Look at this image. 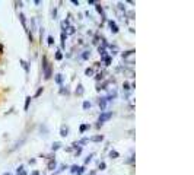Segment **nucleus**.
<instances>
[{
	"label": "nucleus",
	"instance_id": "4be33fe9",
	"mask_svg": "<svg viewBox=\"0 0 194 175\" xmlns=\"http://www.w3.org/2000/svg\"><path fill=\"white\" fill-rule=\"evenodd\" d=\"M24 142H25V137H22V140H19V142H18V143H16L15 146L12 147V150H15V149H18V147H20V144L24 143Z\"/></svg>",
	"mask_w": 194,
	"mask_h": 175
},
{
	"label": "nucleus",
	"instance_id": "5701e85b",
	"mask_svg": "<svg viewBox=\"0 0 194 175\" xmlns=\"http://www.w3.org/2000/svg\"><path fill=\"white\" fill-rule=\"evenodd\" d=\"M82 107H83V109H85V111H88V109L91 108V102H89V101H85Z\"/></svg>",
	"mask_w": 194,
	"mask_h": 175
},
{
	"label": "nucleus",
	"instance_id": "b1692460",
	"mask_svg": "<svg viewBox=\"0 0 194 175\" xmlns=\"http://www.w3.org/2000/svg\"><path fill=\"white\" fill-rule=\"evenodd\" d=\"M79 168H80V166H77V165H73V166L70 168V172H73V174H77Z\"/></svg>",
	"mask_w": 194,
	"mask_h": 175
},
{
	"label": "nucleus",
	"instance_id": "9b49d317",
	"mask_svg": "<svg viewBox=\"0 0 194 175\" xmlns=\"http://www.w3.org/2000/svg\"><path fill=\"white\" fill-rule=\"evenodd\" d=\"M91 142H102V140H104V136H102V134H97V136H93V137H91Z\"/></svg>",
	"mask_w": 194,
	"mask_h": 175
},
{
	"label": "nucleus",
	"instance_id": "0eeeda50",
	"mask_svg": "<svg viewBox=\"0 0 194 175\" xmlns=\"http://www.w3.org/2000/svg\"><path fill=\"white\" fill-rule=\"evenodd\" d=\"M75 93H76L77 96H82V95L85 93V89H83V85H82V83H79V85H77V88H76V91H75Z\"/></svg>",
	"mask_w": 194,
	"mask_h": 175
},
{
	"label": "nucleus",
	"instance_id": "6e6552de",
	"mask_svg": "<svg viewBox=\"0 0 194 175\" xmlns=\"http://www.w3.org/2000/svg\"><path fill=\"white\" fill-rule=\"evenodd\" d=\"M93 75H95V69H93V67H88L86 70H85V76L92 77Z\"/></svg>",
	"mask_w": 194,
	"mask_h": 175
},
{
	"label": "nucleus",
	"instance_id": "c9c22d12",
	"mask_svg": "<svg viewBox=\"0 0 194 175\" xmlns=\"http://www.w3.org/2000/svg\"><path fill=\"white\" fill-rule=\"evenodd\" d=\"M118 9H120V11H124V13H126V7H124L123 3H118Z\"/></svg>",
	"mask_w": 194,
	"mask_h": 175
},
{
	"label": "nucleus",
	"instance_id": "f704fd0d",
	"mask_svg": "<svg viewBox=\"0 0 194 175\" xmlns=\"http://www.w3.org/2000/svg\"><path fill=\"white\" fill-rule=\"evenodd\" d=\"M40 36H41V42H42V36H44V28H40Z\"/></svg>",
	"mask_w": 194,
	"mask_h": 175
},
{
	"label": "nucleus",
	"instance_id": "7ed1b4c3",
	"mask_svg": "<svg viewBox=\"0 0 194 175\" xmlns=\"http://www.w3.org/2000/svg\"><path fill=\"white\" fill-rule=\"evenodd\" d=\"M108 25H110V28H111L112 34H118V26H117L115 22H114V21H108Z\"/></svg>",
	"mask_w": 194,
	"mask_h": 175
},
{
	"label": "nucleus",
	"instance_id": "39448f33",
	"mask_svg": "<svg viewBox=\"0 0 194 175\" xmlns=\"http://www.w3.org/2000/svg\"><path fill=\"white\" fill-rule=\"evenodd\" d=\"M60 136L61 137H67V136H69V127H67V126H61Z\"/></svg>",
	"mask_w": 194,
	"mask_h": 175
},
{
	"label": "nucleus",
	"instance_id": "2eb2a0df",
	"mask_svg": "<svg viewBox=\"0 0 194 175\" xmlns=\"http://www.w3.org/2000/svg\"><path fill=\"white\" fill-rule=\"evenodd\" d=\"M20 66H22V67H24V69H25L26 75H28V73H29V66H28V63H26L25 60H20Z\"/></svg>",
	"mask_w": 194,
	"mask_h": 175
},
{
	"label": "nucleus",
	"instance_id": "423d86ee",
	"mask_svg": "<svg viewBox=\"0 0 194 175\" xmlns=\"http://www.w3.org/2000/svg\"><path fill=\"white\" fill-rule=\"evenodd\" d=\"M19 21H20V23H22V26H24V29L28 31V26H26V18H25L24 13H19Z\"/></svg>",
	"mask_w": 194,
	"mask_h": 175
},
{
	"label": "nucleus",
	"instance_id": "c85d7f7f",
	"mask_svg": "<svg viewBox=\"0 0 194 175\" xmlns=\"http://www.w3.org/2000/svg\"><path fill=\"white\" fill-rule=\"evenodd\" d=\"M42 91H44V88H40V89H38V91L35 92V95H34V96H35V98H38V96L41 95V93H42Z\"/></svg>",
	"mask_w": 194,
	"mask_h": 175
},
{
	"label": "nucleus",
	"instance_id": "7c9ffc66",
	"mask_svg": "<svg viewBox=\"0 0 194 175\" xmlns=\"http://www.w3.org/2000/svg\"><path fill=\"white\" fill-rule=\"evenodd\" d=\"M67 29H69V34H75V32H76V29H75V26H69Z\"/></svg>",
	"mask_w": 194,
	"mask_h": 175
},
{
	"label": "nucleus",
	"instance_id": "a878e982",
	"mask_svg": "<svg viewBox=\"0 0 194 175\" xmlns=\"http://www.w3.org/2000/svg\"><path fill=\"white\" fill-rule=\"evenodd\" d=\"M61 58H63V54H61V51H57L56 53V60H57V62H60Z\"/></svg>",
	"mask_w": 194,
	"mask_h": 175
},
{
	"label": "nucleus",
	"instance_id": "20e7f679",
	"mask_svg": "<svg viewBox=\"0 0 194 175\" xmlns=\"http://www.w3.org/2000/svg\"><path fill=\"white\" fill-rule=\"evenodd\" d=\"M98 104H99V108H101V113H105V107H107V101H105V96H104V98H99Z\"/></svg>",
	"mask_w": 194,
	"mask_h": 175
},
{
	"label": "nucleus",
	"instance_id": "58836bf2",
	"mask_svg": "<svg viewBox=\"0 0 194 175\" xmlns=\"http://www.w3.org/2000/svg\"><path fill=\"white\" fill-rule=\"evenodd\" d=\"M128 16H130V19H134V12L130 11V12H128Z\"/></svg>",
	"mask_w": 194,
	"mask_h": 175
},
{
	"label": "nucleus",
	"instance_id": "473e14b6",
	"mask_svg": "<svg viewBox=\"0 0 194 175\" xmlns=\"http://www.w3.org/2000/svg\"><path fill=\"white\" fill-rule=\"evenodd\" d=\"M88 142H89V139H82L80 142H77V143H79V146H80V144H86Z\"/></svg>",
	"mask_w": 194,
	"mask_h": 175
},
{
	"label": "nucleus",
	"instance_id": "f8f14e48",
	"mask_svg": "<svg viewBox=\"0 0 194 175\" xmlns=\"http://www.w3.org/2000/svg\"><path fill=\"white\" fill-rule=\"evenodd\" d=\"M60 147H61L60 142H54V143H53V146H51V150H53V152H56V150H58Z\"/></svg>",
	"mask_w": 194,
	"mask_h": 175
},
{
	"label": "nucleus",
	"instance_id": "9d476101",
	"mask_svg": "<svg viewBox=\"0 0 194 175\" xmlns=\"http://www.w3.org/2000/svg\"><path fill=\"white\" fill-rule=\"evenodd\" d=\"M54 82L57 83V85H63V75H60V73H58V75H56V77H54Z\"/></svg>",
	"mask_w": 194,
	"mask_h": 175
},
{
	"label": "nucleus",
	"instance_id": "e433bc0d",
	"mask_svg": "<svg viewBox=\"0 0 194 175\" xmlns=\"http://www.w3.org/2000/svg\"><path fill=\"white\" fill-rule=\"evenodd\" d=\"M82 153V147H80V146H79V147H77V149H76V152H75V155H76V156H79V155H80Z\"/></svg>",
	"mask_w": 194,
	"mask_h": 175
},
{
	"label": "nucleus",
	"instance_id": "ea45409f",
	"mask_svg": "<svg viewBox=\"0 0 194 175\" xmlns=\"http://www.w3.org/2000/svg\"><path fill=\"white\" fill-rule=\"evenodd\" d=\"M98 2H95V0H88V5H97Z\"/></svg>",
	"mask_w": 194,
	"mask_h": 175
},
{
	"label": "nucleus",
	"instance_id": "4468645a",
	"mask_svg": "<svg viewBox=\"0 0 194 175\" xmlns=\"http://www.w3.org/2000/svg\"><path fill=\"white\" fill-rule=\"evenodd\" d=\"M101 60L105 63V66H110V64H111V60H112V58H111V56H105L104 58H101Z\"/></svg>",
	"mask_w": 194,
	"mask_h": 175
},
{
	"label": "nucleus",
	"instance_id": "4c0bfd02",
	"mask_svg": "<svg viewBox=\"0 0 194 175\" xmlns=\"http://www.w3.org/2000/svg\"><path fill=\"white\" fill-rule=\"evenodd\" d=\"M91 160H92V155H89V156H88L86 159H85V164H89Z\"/></svg>",
	"mask_w": 194,
	"mask_h": 175
},
{
	"label": "nucleus",
	"instance_id": "a211bd4d",
	"mask_svg": "<svg viewBox=\"0 0 194 175\" xmlns=\"http://www.w3.org/2000/svg\"><path fill=\"white\" fill-rule=\"evenodd\" d=\"M124 75H127V77H134V72L131 69H124Z\"/></svg>",
	"mask_w": 194,
	"mask_h": 175
},
{
	"label": "nucleus",
	"instance_id": "79ce46f5",
	"mask_svg": "<svg viewBox=\"0 0 194 175\" xmlns=\"http://www.w3.org/2000/svg\"><path fill=\"white\" fill-rule=\"evenodd\" d=\"M29 41L34 42V38H32V32H29Z\"/></svg>",
	"mask_w": 194,
	"mask_h": 175
},
{
	"label": "nucleus",
	"instance_id": "393cba45",
	"mask_svg": "<svg viewBox=\"0 0 194 175\" xmlns=\"http://www.w3.org/2000/svg\"><path fill=\"white\" fill-rule=\"evenodd\" d=\"M47 42H48V45H53V44H54V36L48 35V38H47Z\"/></svg>",
	"mask_w": 194,
	"mask_h": 175
},
{
	"label": "nucleus",
	"instance_id": "cd10ccee",
	"mask_svg": "<svg viewBox=\"0 0 194 175\" xmlns=\"http://www.w3.org/2000/svg\"><path fill=\"white\" fill-rule=\"evenodd\" d=\"M123 89H124L126 92H128V91H130V85H128L127 82H124V85H123Z\"/></svg>",
	"mask_w": 194,
	"mask_h": 175
},
{
	"label": "nucleus",
	"instance_id": "f257e3e1",
	"mask_svg": "<svg viewBox=\"0 0 194 175\" xmlns=\"http://www.w3.org/2000/svg\"><path fill=\"white\" fill-rule=\"evenodd\" d=\"M42 70H44V79L48 80L53 76V64L48 63L47 60V56H42Z\"/></svg>",
	"mask_w": 194,
	"mask_h": 175
},
{
	"label": "nucleus",
	"instance_id": "c756f323",
	"mask_svg": "<svg viewBox=\"0 0 194 175\" xmlns=\"http://www.w3.org/2000/svg\"><path fill=\"white\" fill-rule=\"evenodd\" d=\"M98 168H99V169H105V168H107V165H105V162H99V165H98Z\"/></svg>",
	"mask_w": 194,
	"mask_h": 175
},
{
	"label": "nucleus",
	"instance_id": "72a5a7b5",
	"mask_svg": "<svg viewBox=\"0 0 194 175\" xmlns=\"http://www.w3.org/2000/svg\"><path fill=\"white\" fill-rule=\"evenodd\" d=\"M51 13H53V19H57V9H56V7L53 9V12H51Z\"/></svg>",
	"mask_w": 194,
	"mask_h": 175
},
{
	"label": "nucleus",
	"instance_id": "37998d69",
	"mask_svg": "<svg viewBox=\"0 0 194 175\" xmlns=\"http://www.w3.org/2000/svg\"><path fill=\"white\" fill-rule=\"evenodd\" d=\"M5 175H10V174H9V172H6V174H5Z\"/></svg>",
	"mask_w": 194,
	"mask_h": 175
},
{
	"label": "nucleus",
	"instance_id": "2f4dec72",
	"mask_svg": "<svg viewBox=\"0 0 194 175\" xmlns=\"http://www.w3.org/2000/svg\"><path fill=\"white\" fill-rule=\"evenodd\" d=\"M66 168H67L66 165H61V166H60V169H57V172H56V174H60V172H63V169H66Z\"/></svg>",
	"mask_w": 194,
	"mask_h": 175
},
{
	"label": "nucleus",
	"instance_id": "f3484780",
	"mask_svg": "<svg viewBox=\"0 0 194 175\" xmlns=\"http://www.w3.org/2000/svg\"><path fill=\"white\" fill-rule=\"evenodd\" d=\"M118 156H120V153H118L117 150H111V152H110V158H111V159H117Z\"/></svg>",
	"mask_w": 194,
	"mask_h": 175
},
{
	"label": "nucleus",
	"instance_id": "f03ea898",
	"mask_svg": "<svg viewBox=\"0 0 194 175\" xmlns=\"http://www.w3.org/2000/svg\"><path fill=\"white\" fill-rule=\"evenodd\" d=\"M112 117V113L111 111H108V113H101V115H99V118H98V124L97 127H101L102 124L105 123V121H108V120Z\"/></svg>",
	"mask_w": 194,
	"mask_h": 175
},
{
	"label": "nucleus",
	"instance_id": "6ab92c4d",
	"mask_svg": "<svg viewBox=\"0 0 194 175\" xmlns=\"http://www.w3.org/2000/svg\"><path fill=\"white\" fill-rule=\"evenodd\" d=\"M89 127H91L89 124H82V126H80V129H79V131H80V133H85L86 130H89Z\"/></svg>",
	"mask_w": 194,
	"mask_h": 175
},
{
	"label": "nucleus",
	"instance_id": "bb28decb",
	"mask_svg": "<svg viewBox=\"0 0 194 175\" xmlns=\"http://www.w3.org/2000/svg\"><path fill=\"white\" fill-rule=\"evenodd\" d=\"M95 79H97V80H102V79H104V73H97V76H95Z\"/></svg>",
	"mask_w": 194,
	"mask_h": 175
},
{
	"label": "nucleus",
	"instance_id": "412c9836",
	"mask_svg": "<svg viewBox=\"0 0 194 175\" xmlns=\"http://www.w3.org/2000/svg\"><path fill=\"white\" fill-rule=\"evenodd\" d=\"M35 28H37V25H35V18H31V32H32V31H37Z\"/></svg>",
	"mask_w": 194,
	"mask_h": 175
},
{
	"label": "nucleus",
	"instance_id": "dca6fc26",
	"mask_svg": "<svg viewBox=\"0 0 194 175\" xmlns=\"http://www.w3.org/2000/svg\"><path fill=\"white\" fill-rule=\"evenodd\" d=\"M80 57H82V60H89V57H91V51H88V50H86V51H83Z\"/></svg>",
	"mask_w": 194,
	"mask_h": 175
},
{
	"label": "nucleus",
	"instance_id": "1a4fd4ad",
	"mask_svg": "<svg viewBox=\"0 0 194 175\" xmlns=\"http://www.w3.org/2000/svg\"><path fill=\"white\" fill-rule=\"evenodd\" d=\"M56 165H57V162H56L54 158L50 159V162H48V171H54V169H56Z\"/></svg>",
	"mask_w": 194,
	"mask_h": 175
},
{
	"label": "nucleus",
	"instance_id": "aec40b11",
	"mask_svg": "<svg viewBox=\"0 0 194 175\" xmlns=\"http://www.w3.org/2000/svg\"><path fill=\"white\" fill-rule=\"evenodd\" d=\"M31 96H26L25 98V111H28V109H29V104H31Z\"/></svg>",
	"mask_w": 194,
	"mask_h": 175
},
{
	"label": "nucleus",
	"instance_id": "a19ab883",
	"mask_svg": "<svg viewBox=\"0 0 194 175\" xmlns=\"http://www.w3.org/2000/svg\"><path fill=\"white\" fill-rule=\"evenodd\" d=\"M71 3L75 6H79V0H71Z\"/></svg>",
	"mask_w": 194,
	"mask_h": 175
},
{
	"label": "nucleus",
	"instance_id": "ddd939ff",
	"mask_svg": "<svg viewBox=\"0 0 194 175\" xmlns=\"http://www.w3.org/2000/svg\"><path fill=\"white\" fill-rule=\"evenodd\" d=\"M95 7H97L98 13H101V15H102V18H105V13H104V7H102V6L99 5V3H97V5H95Z\"/></svg>",
	"mask_w": 194,
	"mask_h": 175
}]
</instances>
